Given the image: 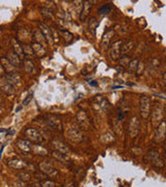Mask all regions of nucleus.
Listing matches in <instances>:
<instances>
[{"mask_svg":"<svg viewBox=\"0 0 166 187\" xmlns=\"http://www.w3.org/2000/svg\"><path fill=\"white\" fill-rule=\"evenodd\" d=\"M23 68H24V70L26 71L28 74L33 75V74L36 73V69L35 67H34L33 63L28 58H25L24 61H23Z\"/></svg>","mask_w":166,"mask_h":187,"instance_id":"b1692460","label":"nucleus"},{"mask_svg":"<svg viewBox=\"0 0 166 187\" xmlns=\"http://www.w3.org/2000/svg\"><path fill=\"white\" fill-rule=\"evenodd\" d=\"M40 170L42 172H44L47 177H55V176L58 175V172L55 170V168L48 162V161H43L39 164Z\"/></svg>","mask_w":166,"mask_h":187,"instance_id":"9d476101","label":"nucleus"},{"mask_svg":"<svg viewBox=\"0 0 166 187\" xmlns=\"http://www.w3.org/2000/svg\"><path fill=\"white\" fill-rule=\"evenodd\" d=\"M22 47H23V53H24V57H25V58L29 59V56L33 55V52H32L31 47L29 46V45H24V46H22Z\"/></svg>","mask_w":166,"mask_h":187,"instance_id":"473e14b6","label":"nucleus"},{"mask_svg":"<svg viewBox=\"0 0 166 187\" xmlns=\"http://www.w3.org/2000/svg\"><path fill=\"white\" fill-rule=\"evenodd\" d=\"M31 99H32V92H31V94H29V95L24 99V101H23V105H24V106L28 105V103L31 101Z\"/></svg>","mask_w":166,"mask_h":187,"instance_id":"4c0bfd02","label":"nucleus"},{"mask_svg":"<svg viewBox=\"0 0 166 187\" xmlns=\"http://www.w3.org/2000/svg\"><path fill=\"white\" fill-rule=\"evenodd\" d=\"M5 71H4V69L2 68V66L0 65V77H2V76H5Z\"/></svg>","mask_w":166,"mask_h":187,"instance_id":"a19ab883","label":"nucleus"},{"mask_svg":"<svg viewBox=\"0 0 166 187\" xmlns=\"http://www.w3.org/2000/svg\"><path fill=\"white\" fill-rule=\"evenodd\" d=\"M96 1H83L82 2V10H80V14H79V19L80 21L84 22L86 21V19L89 17V14L92 12V3H94Z\"/></svg>","mask_w":166,"mask_h":187,"instance_id":"1a4fd4ad","label":"nucleus"},{"mask_svg":"<svg viewBox=\"0 0 166 187\" xmlns=\"http://www.w3.org/2000/svg\"><path fill=\"white\" fill-rule=\"evenodd\" d=\"M6 58L15 68H19V67H21V65H22L21 59H20L19 56H18L16 53H14V52H12V51L7 52Z\"/></svg>","mask_w":166,"mask_h":187,"instance_id":"aec40b11","label":"nucleus"},{"mask_svg":"<svg viewBox=\"0 0 166 187\" xmlns=\"http://www.w3.org/2000/svg\"><path fill=\"white\" fill-rule=\"evenodd\" d=\"M130 61H131V59L129 56L124 55L123 57H120L119 58V65H120V67H123V68H128Z\"/></svg>","mask_w":166,"mask_h":187,"instance_id":"72a5a7b5","label":"nucleus"},{"mask_svg":"<svg viewBox=\"0 0 166 187\" xmlns=\"http://www.w3.org/2000/svg\"><path fill=\"white\" fill-rule=\"evenodd\" d=\"M67 137L70 140H72L73 143H81L83 140V135H82V132L80 131L79 129L77 128H70L67 131Z\"/></svg>","mask_w":166,"mask_h":187,"instance_id":"f8f14e48","label":"nucleus"},{"mask_svg":"<svg viewBox=\"0 0 166 187\" xmlns=\"http://www.w3.org/2000/svg\"><path fill=\"white\" fill-rule=\"evenodd\" d=\"M39 29H40V32L42 33L43 35L44 40L46 41V43L50 46H53L54 45V35L52 33V30L51 28L48 26L47 24L45 23H39Z\"/></svg>","mask_w":166,"mask_h":187,"instance_id":"39448f33","label":"nucleus"},{"mask_svg":"<svg viewBox=\"0 0 166 187\" xmlns=\"http://www.w3.org/2000/svg\"><path fill=\"white\" fill-rule=\"evenodd\" d=\"M7 165L15 168V170H24L27 166V163L26 161L21 160V159H13V160L7 162Z\"/></svg>","mask_w":166,"mask_h":187,"instance_id":"6ab92c4d","label":"nucleus"},{"mask_svg":"<svg viewBox=\"0 0 166 187\" xmlns=\"http://www.w3.org/2000/svg\"><path fill=\"white\" fill-rule=\"evenodd\" d=\"M52 145H53L54 148L56 149L55 151H58V152H61V153H65V154H67V155H69L70 150H69V148L65 146L63 141L57 140V139H54V140L52 141Z\"/></svg>","mask_w":166,"mask_h":187,"instance_id":"5701e85b","label":"nucleus"},{"mask_svg":"<svg viewBox=\"0 0 166 187\" xmlns=\"http://www.w3.org/2000/svg\"><path fill=\"white\" fill-rule=\"evenodd\" d=\"M134 48V42L131 41V40H128L122 43V47H120V54L126 55L129 52L132 51V49Z\"/></svg>","mask_w":166,"mask_h":187,"instance_id":"412c9836","label":"nucleus"},{"mask_svg":"<svg viewBox=\"0 0 166 187\" xmlns=\"http://www.w3.org/2000/svg\"><path fill=\"white\" fill-rule=\"evenodd\" d=\"M114 34H115V31L113 28H109L105 33L103 34V37H102V40H101V45L103 48H108L110 47V42L112 40V38L114 37Z\"/></svg>","mask_w":166,"mask_h":187,"instance_id":"ddd939ff","label":"nucleus"},{"mask_svg":"<svg viewBox=\"0 0 166 187\" xmlns=\"http://www.w3.org/2000/svg\"><path fill=\"white\" fill-rule=\"evenodd\" d=\"M140 131V121L139 117L134 115L130 119L129 121V125H128V133L131 138H135L136 136L139 134Z\"/></svg>","mask_w":166,"mask_h":187,"instance_id":"20e7f679","label":"nucleus"},{"mask_svg":"<svg viewBox=\"0 0 166 187\" xmlns=\"http://www.w3.org/2000/svg\"><path fill=\"white\" fill-rule=\"evenodd\" d=\"M41 14L45 19H53V12L48 8H41Z\"/></svg>","mask_w":166,"mask_h":187,"instance_id":"cd10ccee","label":"nucleus"},{"mask_svg":"<svg viewBox=\"0 0 166 187\" xmlns=\"http://www.w3.org/2000/svg\"><path fill=\"white\" fill-rule=\"evenodd\" d=\"M52 156L55 158L56 160L61 161V162H67V161H69V155L65 153H61V152H58V151H53Z\"/></svg>","mask_w":166,"mask_h":187,"instance_id":"393cba45","label":"nucleus"},{"mask_svg":"<svg viewBox=\"0 0 166 187\" xmlns=\"http://www.w3.org/2000/svg\"><path fill=\"white\" fill-rule=\"evenodd\" d=\"M5 80L10 84L14 85V84H19L21 82V76L18 72H13V73H7L5 74Z\"/></svg>","mask_w":166,"mask_h":187,"instance_id":"a211bd4d","label":"nucleus"},{"mask_svg":"<svg viewBox=\"0 0 166 187\" xmlns=\"http://www.w3.org/2000/svg\"><path fill=\"white\" fill-rule=\"evenodd\" d=\"M165 131H166L165 121L162 120L159 124H158L156 130H155L154 138H153L154 143H162V141H164V139H165Z\"/></svg>","mask_w":166,"mask_h":187,"instance_id":"0eeeda50","label":"nucleus"},{"mask_svg":"<svg viewBox=\"0 0 166 187\" xmlns=\"http://www.w3.org/2000/svg\"><path fill=\"white\" fill-rule=\"evenodd\" d=\"M124 119V113L122 109H118V121H123Z\"/></svg>","mask_w":166,"mask_h":187,"instance_id":"ea45409f","label":"nucleus"},{"mask_svg":"<svg viewBox=\"0 0 166 187\" xmlns=\"http://www.w3.org/2000/svg\"><path fill=\"white\" fill-rule=\"evenodd\" d=\"M31 152H34V153L38 154V155H43V156H46L47 154H48L46 149L43 148V147L40 146V145H35L34 147H32Z\"/></svg>","mask_w":166,"mask_h":187,"instance_id":"bb28decb","label":"nucleus"},{"mask_svg":"<svg viewBox=\"0 0 166 187\" xmlns=\"http://www.w3.org/2000/svg\"><path fill=\"white\" fill-rule=\"evenodd\" d=\"M111 88L112 90H119V88H124L123 85H113V86H111Z\"/></svg>","mask_w":166,"mask_h":187,"instance_id":"79ce46f5","label":"nucleus"},{"mask_svg":"<svg viewBox=\"0 0 166 187\" xmlns=\"http://www.w3.org/2000/svg\"><path fill=\"white\" fill-rule=\"evenodd\" d=\"M24 135H25V137H26L27 140H29L31 143H34V145H40V143H42L44 140L43 136H42V134L40 133V131L34 128L25 129Z\"/></svg>","mask_w":166,"mask_h":187,"instance_id":"7ed1b4c3","label":"nucleus"},{"mask_svg":"<svg viewBox=\"0 0 166 187\" xmlns=\"http://www.w3.org/2000/svg\"><path fill=\"white\" fill-rule=\"evenodd\" d=\"M16 146H17L18 149H20L22 152H24V153H30L32 151V143L29 140H27V139H23V138L18 139L17 143H16Z\"/></svg>","mask_w":166,"mask_h":187,"instance_id":"4468645a","label":"nucleus"},{"mask_svg":"<svg viewBox=\"0 0 166 187\" xmlns=\"http://www.w3.org/2000/svg\"><path fill=\"white\" fill-rule=\"evenodd\" d=\"M31 49H32V52H33V54L36 56V57H39V58H41V57H44V56L46 55V49H45V47L43 46L42 44H40V43H36V42H33L31 44Z\"/></svg>","mask_w":166,"mask_h":187,"instance_id":"f3484780","label":"nucleus"},{"mask_svg":"<svg viewBox=\"0 0 166 187\" xmlns=\"http://www.w3.org/2000/svg\"><path fill=\"white\" fill-rule=\"evenodd\" d=\"M76 120H77V123L82 129L84 130H90V127H92V122L89 120L87 113L84 110H79L76 114Z\"/></svg>","mask_w":166,"mask_h":187,"instance_id":"423d86ee","label":"nucleus"},{"mask_svg":"<svg viewBox=\"0 0 166 187\" xmlns=\"http://www.w3.org/2000/svg\"><path fill=\"white\" fill-rule=\"evenodd\" d=\"M111 8H112V5H111V3H107V4L102 5L101 8H100L99 10H98V14H99V15H106V14L110 13Z\"/></svg>","mask_w":166,"mask_h":187,"instance_id":"c85d7f7f","label":"nucleus"},{"mask_svg":"<svg viewBox=\"0 0 166 187\" xmlns=\"http://www.w3.org/2000/svg\"><path fill=\"white\" fill-rule=\"evenodd\" d=\"M34 176H35L36 179H39L40 181H44V180L47 179V176L44 174V172H42L41 170H38V172L34 174Z\"/></svg>","mask_w":166,"mask_h":187,"instance_id":"e433bc0d","label":"nucleus"},{"mask_svg":"<svg viewBox=\"0 0 166 187\" xmlns=\"http://www.w3.org/2000/svg\"><path fill=\"white\" fill-rule=\"evenodd\" d=\"M98 26H99V21L97 20V18L92 17V19L89 20L88 28L90 29V31H92L94 33V31H96V29L98 28Z\"/></svg>","mask_w":166,"mask_h":187,"instance_id":"7c9ffc66","label":"nucleus"},{"mask_svg":"<svg viewBox=\"0 0 166 187\" xmlns=\"http://www.w3.org/2000/svg\"><path fill=\"white\" fill-rule=\"evenodd\" d=\"M46 122L52 129H54L56 131H63V123L58 117H56L54 114H48V115H46Z\"/></svg>","mask_w":166,"mask_h":187,"instance_id":"6e6552de","label":"nucleus"},{"mask_svg":"<svg viewBox=\"0 0 166 187\" xmlns=\"http://www.w3.org/2000/svg\"><path fill=\"white\" fill-rule=\"evenodd\" d=\"M5 131H6V133H7V134H10V135H12V134H14V133H15V131H14V130H5Z\"/></svg>","mask_w":166,"mask_h":187,"instance_id":"c03bdc74","label":"nucleus"},{"mask_svg":"<svg viewBox=\"0 0 166 187\" xmlns=\"http://www.w3.org/2000/svg\"><path fill=\"white\" fill-rule=\"evenodd\" d=\"M151 103L152 100L149 96L142 95L139 98V112L142 119H149L151 114Z\"/></svg>","mask_w":166,"mask_h":187,"instance_id":"f03ea898","label":"nucleus"},{"mask_svg":"<svg viewBox=\"0 0 166 187\" xmlns=\"http://www.w3.org/2000/svg\"><path fill=\"white\" fill-rule=\"evenodd\" d=\"M10 45H12L13 50H14L13 52L17 54L20 59H24L25 57H24V53H23V47L20 44V42L18 41L17 39L13 38V39L10 40Z\"/></svg>","mask_w":166,"mask_h":187,"instance_id":"dca6fc26","label":"nucleus"},{"mask_svg":"<svg viewBox=\"0 0 166 187\" xmlns=\"http://www.w3.org/2000/svg\"><path fill=\"white\" fill-rule=\"evenodd\" d=\"M17 177L19 178L20 181L22 182H29L30 180H31V175L29 174V172H18L17 174Z\"/></svg>","mask_w":166,"mask_h":187,"instance_id":"c756f323","label":"nucleus"},{"mask_svg":"<svg viewBox=\"0 0 166 187\" xmlns=\"http://www.w3.org/2000/svg\"><path fill=\"white\" fill-rule=\"evenodd\" d=\"M139 59L138 58H134L130 61L129 63V66H128V71H129V73H136V70L138 68V65H139Z\"/></svg>","mask_w":166,"mask_h":187,"instance_id":"a878e982","label":"nucleus"},{"mask_svg":"<svg viewBox=\"0 0 166 187\" xmlns=\"http://www.w3.org/2000/svg\"><path fill=\"white\" fill-rule=\"evenodd\" d=\"M89 85H90V86H98V82H97L96 80H92L89 81Z\"/></svg>","mask_w":166,"mask_h":187,"instance_id":"37998d69","label":"nucleus"},{"mask_svg":"<svg viewBox=\"0 0 166 187\" xmlns=\"http://www.w3.org/2000/svg\"><path fill=\"white\" fill-rule=\"evenodd\" d=\"M5 131V129H0V132H4Z\"/></svg>","mask_w":166,"mask_h":187,"instance_id":"49530a36","label":"nucleus"},{"mask_svg":"<svg viewBox=\"0 0 166 187\" xmlns=\"http://www.w3.org/2000/svg\"><path fill=\"white\" fill-rule=\"evenodd\" d=\"M160 63H161L160 58H153L151 63H149V66L154 69H158L160 67Z\"/></svg>","mask_w":166,"mask_h":187,"instance_id":"c9c22d12","label":"nucleus"},{"mask_svg":"<svg viewBox=\"0 0 166 187\" xmlns=\"http://www.w3.org/2000/svg\"><path fill=\"white\" fill-rule=\"evenodd\" d=\"M143 161L145 163H149L156 168H163L165 165L164 159L161 157L159 151L157 149H151L149 151H147L143 157Z\"/></svg>","mask_w":166,"mask_h":187,"instance_id":"f257e3e1","label":"nucleus"},{"mask_svg":"<svg viewBox=\"0 0 166 187\" xmlns=\"http://www.w3.org/2000/svg\"><path fill=\"white\" fill-rule=\"evenodd\" d=\"M21 108H22V107H21V106H20V107H18L17 109H16V112H18V111H20V110H21Z\"/></svg>","mask_w":166,"mask_h":187,"instance_id":"a18cd8bd","label":"nucleus"},{"mask_svg":"<svg viewBox=\"0 0 166 187\" xmlns=\"http://www.w3.org/2000/svg\"><path fill=\"white\" fill-rule=\"evenodd\" d=\"M59 32L61 33V35L63 37V39H65V41L67 42V43H71V42L73 41V38H74V35H73L72 33H71L69 30H59Z\"/></svg>","mask_w":166,"mask_h":187,"instance_id":"2f4dec72","label":"nucleus"},{"mask_svg":"<svg viewBox=\"0 0 166 187\" xmlns=\"http://www.w3.org/2000/svg\"><path fill=\"white\" fill-rule=\"evenodd\" d=\"M41 186L42 187H55V183H54V181H52V180L46 179V180H44V181H41Z\"/></svg>","mask_w":166,"mask_h":187,"instance_id":"f704fd0d","label":"nucleus"},{"mask_svg":"<svg viewBox=\"0 0 166 187\" xmlns=\"http://www.w3.org/2000/svg\"><path fill=\"white\" fill-rule=\"evenodd\" d=\"M63 187H77V183H75L74 181H70V182L65 183Z\"/></svg>","mask_w":166,"mask_h":187,"instance_id":"58836bf2","label":"nucleus"},{"mask_svg":"<svg viewBox=\"0 0 166 187\" xmlns=\"http://www.w3.org/2000/svg\"><path fill=\"white\" fill-rule=\"evenodd\" d=\"M122 43H123V41L118 40L116 42H113L112 44L110 45V57L112 60L116 61L120 58V56H122V54H120Z\"/></svg>","mask_w":166,"mask_h":187,"instance_id":"9b49d317","label":"nucleus"},{"mask_svg":"<svg viewBox=\"0 0 166 187\" xmlns=\"http://www.w3.org/2000/svg\"><path fill=\"white\" fill-rule=\"evenodd\" d=\"M0 90H2L4 94H6L7 96L14 95L16 90H15L14 85L10 84L5 79L0 77Z\"/></svg>","mask_w":166,"mask_h":187,"instance_id":"2eb2a0df","label":"nucleus"},{"mask_svg":"<svg viewBox=\"0 0 166 187\" xmlns=\"http://www.w3.org/2000/svg\"><path fill=\"white\" fill-rule=\"evenodd\" d=\"M0 65L2 66V68L4 69L5 73H13V72H16V68L13 66L10 61L7 60L6 57H1L0 58Z\"/></svg>","mask_w":166,"mask_h":187,"instance_id":"4be33fe9","label":"nucleus"}]
</instances>
